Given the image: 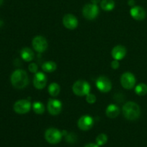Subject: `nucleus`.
<instances>
[{"instance_id":"15","label":"nucleus","mask_w":147,"mask_h":147,"mask_svg":"<svg viewBox=\"0 0 147 147\" xmlns=\"http://www.w3.org/2000/svg\"><path fill=\"white\" fill-rule=\"evenodd\" d=\"M126 48L123 46H116L112 49L111 55L112 57L114 59V60H121L126 56Z\"/></svg>"},{"instance_id":"11","label":"nucleus","mask_w":147,"mask_h":147,"mask_svg":"<svg viewBox=\"0 0 147 147\" xmlns=\"http://www.w3.org/2000/svg\"><path fill=\"white\" fill-rule=\"evenodd\" d=\"M94 121L93 118L90 115H83L78 121V126L82 131H88L93 127Z\"/></svg>"},{"instance_id":"30","label":"nucleus","mask_w":147,"mask_h":147,"mask_svg":"<svg viewBox=\"0 0 147 147\" xmlns=\"http://www.w3.org/2000/svg\"><path fill=\"white\" fill-rule=\"evenodd\" d=\"M92 2V4H97L98 3H99L100 1V0H90Z\"/></svg>"},{"instance_id":"17","label":"nucleus","mask_w":147,"mask_h":147,"mask_svg":"<svg viewBox=\"0 0 147 147\" xmlns=\"http://www.w3.org/2000/svg\"><path fill=\"white\" fill-rule=\"evenodd\" d=\"M20 55H21V57L22 58L23 60L27 62L32 61L34 59V52L30 48H24L22 49Z\"/></svg>"},{"instance_id":"13","label":"nucleus","mask_w":147,"mask_h":147,"mask_svg":"<svg viewBox=\"0 0 147 147\" xmlns=\"http://www.w3.org/2000/svg\"><path fill=\"white\" fill-rule=\"evenodd\" d=\"M33 84L34 87L38 89H42L45 87L47 84V77L42 72H37L33 79Z\"/></svg>"},{"instance_id":"27","label":"nucleus","mask_w":147,"mask_h":147,"mask_svg":"<svg viewBox=\"0 0 147 147\" xmlns=\"http://www.w3.org/2000/svg\"><path fill=\"white\" fill-rule=\"evenodd\" d=\"M119 66H120V63H119V61L114 60L111 62V67L113 69H117L119 67Z\"/></svg>"},{"instance_id":"21","label":"nucleus","mask_w":147,"mask_h":147,"mask_svg":"<svg viewBox=\"0 0 147 147\" xmlns=\"http://www.w3.org/2000/svg\"><path fill=\"white\" fill-rule=\"evenodd\" d=\"M135 92L139 96H144L147 94V85L146 84H139L135 87Z\"/></svg>"},{"instance_id":"25","label":"nucleus","mask_w":147,"mask_h":147,"mask_svg":"<svg viewBox=\"0 0 147 147\" xmlns=\"http://www.w3.org/2000/svg\"><path fill=\"white\" fill-rule=\"evenodd\" d=\"M37 69H38V66L35 63H31L29 65V70L32 73L36 74L37 71Z\"/></svg>"},{"instance_id":"14","label":"nucleus","mask_w":147,"mask_h":147,"mask_svg":"<svg viewBox=\"0 0 147 147\" xmlns=\"http://www.w3.org/2000/svg\"><path fill=\"white\" fill-rule=\"evenodd\" d=\"M130 14L134 20L141 21L146 17V11L144 9L139 6H135L130 10Z\"/></svg>"},{"instance_id":"10","label":"nucleus","mask_w":147,"mask_h":147,"mask_svg":"<svg viewBox=\"0 0 147 147\" xmlns=\"http://www.w3.org/2000/svg\"><path fill=\"white\" fill-rule=\"evenodd\" d=\"M63 105L60 100L56 99H50L47 103V110L52 115H57L62 111Z\"/></svg>"},{"instance_id":"3","label":"nucleus","mask_w":147,"mask_h":147,"mask_svg":"<svg viewBox=\"0 0 147 147\" xmlns=\"http://www.w3.org/2000/svg\"><path fill=\"white\" fill-rule=\"evenodd\" d=\"M63 133L60 130L55 128H50L45 131V138L49 144H57L60 142L62 138H63Z\"/></svg>"},{"instance_id":"2","label":"nucleus","mask_w":147,"mask_h":147,"mask_svg":"<svg viewBox=\"0 0 147 147\" xmlns=\"http://www.w3.org/2000/svg\"><path fill=\"white\" fill-rule=\"evenodd\" d=\"M123 115L129 120H136L141 115L140 107L134 102H128L122 109Z\"/></svg>"},{"instance_id":"22","label":"nucleus","mask_w":147,"mask_h":147,"mask_svg":"<svg viewBox=\"0 0 147 147\" xmlns=\"http://www.w3.org/2000/svg\"><path fill=\"white\" fill-rule=\"evenodd\" d=\"M32 109L37 115H42L45 112V106L41 102H34L32 105Z\"/></svg>"},{"instance_id":"1","label":"nucleus","mask_w":147,"mask_h":147,"mask_svg":"<svg viewBox=\"0 0 147 147\" xmlns=\"http://www.w3.org/2000/svg\"><path fill=\"white\" fill-rule=\"evenodd\" d=\"M11 82L13 86L17 89H23L29 83V78L27 72L22 69H17L11 76Z\"/></svg>"},{"instance_id":"31","label":"nucleus","mask_w":147,"mask_h":147,"mask_svg":"<svg viewBox=\"0 0 147 147\" xmlns=\"http://www.w3.org/2000/svg\"><path fill=\"white\" fill-rule=\"evenodd\" d=\"M3 1H4V0H0V6H1V4H2Z\"/></svg>"},{"instance_id":"7","label":"nucleus","mask_w":147,"mask_h":147,"mask_svg":"<svg viewBox=\"0 0 147 147\" xmlns=\"http://www.w3.org/2000/svg\"><path fill=\"white\" fill-rule=\"evenodd\" d=\"M13 108L17 113L20 115L26 114L31 109V103L27 99H20L14 103Z\"/></svg>"},{"instance_id":"24","label":"nucleus","mask_w":147,"mask_h":147,"mask_svg":"<svg viewBox=\"0 0 147 147\" xmlns=\"http://www.w3.org/2000/svg\"><path fill=\"white\" fill-rule=\"evenodd\" d=\"M86 101H87V102H88L89 104L95 103L96 101V95L90 93L88 94V95H86Z\"/></svg>"},{"instance_id":"6","label":"nucleus","mask_w":147,"mask_h":147,"mask_svg":"<svg viewBox=\"0 0 147 147\" xmlns=\"http://www.w3.org/2000/svg\"><path fill=\"white\" fill-rule=\"evenodd\" d=\"M121 84L122 86L126 89H131L136 84V78L131 72H125L121 77Z\"/></svg>"},{"instance_id":"26","label":"nucleus","mask_w":147,"mask_h":147,"mask_svg":"<svg viewBox=\"0 0 147 147\" xmlns=\"http://www.w3.org/2000/svg\"><path fill=\"white\" fill-rule=\"evenodd\" d=\"M76 140V137L75 135V134L73 133H70V134H67V137H66V141L67 142H70V143H73L75 142Z\"/></svg>"},{"instance_id":"29","label":"nucleus","mask_w":147,"mask_h":147,"mask_svg":"<svg viewBox=\"0 0 147 147\" xmlns=\"http://www.w3.org/2000/svg\"><path fill=\"white\" fill-rule=\"evenodd\" d=\"M128 4H129V6H131V7H133V6H134L135 4V1L134 0H129V1H128Z\"/></svg>"},{"instance_id":"23","label":"nucleus","mask_w":147,"mask_h":147,"mask_svg":"<svg viewBox=\"0 0 147 147\" xmlns=\"http://www.w3.org/2000/svg\"><path fill=\"white\" fill-rule=\"evenodd\" d=\"M108 136L105 133H100L96 137V142L98 146H103L107 143Z\"/></svg>"},{"instance_id":"20","label":"nucleus","mask_w":147,"mask_h":147,"mask_svg":"<svg viewBox=\"0 0 147 147\" xmlns=\"http://www.w3.org/2000/svg\"><path fill=\"white\" fill-rule=\"evenodd\" d=\"M48 92L51 96L56 97L59 95L60 92V87L58 84L57 83H52L50 84L48 87Z\"/></svg>"},{"instance_id":"19","label":"nucleus","mask_w":147,"mask_h":147,"mask_svg":"<svg viewBox=\"0 0 147 147\" xmlns=\"http://www.w3.org/2000/svg\"><path fill=\"white\" fill-rule=\"evenodd\" d=\"M100 7L105 11H111L115 7V2L113 0H102Z\"/></svg>"},{"instance_id":"5","label":"nucleus","mask_w":147,"mask_h":147,"mask_svg":"<svg viewBox=\"0 0 147 147\" xmlns=\"http://www.w3.org/2000/svg\"><path fill=\"white\" fill-rule=\"evenodd\" d=\"M99 13V9L97 4H88L83 8V14L85 18L88 20H93L98 16Z\"/></svg>"},{"instance_id":"18","label":"nucleus","mask_w":147,"mask_h":147,"mask_svg":"<svg viewBox=\"0 0 147 147\" xmlns=\"http://www.w3.org/2000/svg\"><path fill=\"white\" fill-rule=\"evenodd\" d=\"M42 69L45 72H53L57 69V64L54 61H49L45 62L42 66Z\"/></svg>"},{"instance_id":"9","label":"nucleus","mask_w":147,"mask_h":147,"mask_svg":"<svg viewBox=\"0 0 147 147\" xmlns=\"http://www.w3.org/2000/svg\"><path fill=\"white\" fill-rule=\"evenodd\" d=\"M96 87L101 92H110L112 88V84L109 78L106 76H102L98 78L96 82Z\"/></svg>"},{"instance_id":"8","label":"nucleus","mask_w":147,"mask_h":147,"mask_svg":"<svg viewBox=\"0 0 147 147\" xmlns=\"http://www.w3.org/2000/svg\"><path fill=\"white\" fill-rule=\"evenodd\" d=\"M33 48L38 53H43L47 50L48 47V43L47 40L42 36H36L34 37L32 42Z\"/></svg>"},{"instance_id":"16","label":"nucleus","mask_w":147,"mask_h":147,"mask_svg":"<svg viewBox=\"0 0 147 147\" xmlns=\"http://www.w3.org/2000/svg\"><path fill=\"white\" fill-rule=\"evenodd\" d=\"M119 112H120V110L119 107L114 104H111L106 108V113L107 117H109V118H116L119 115Z\"/></svg>"},{"instance_id":"12","label":"nucleus","mask_w":147,"mask_h":147,"mask_svg":"<svg viewBox=\"0 0 147 147\" xmlns=\"http://www.w3.org/2000/svg\"><path fill=\"white\" fill-rule=\"evenodd\" d=\"M63 23L65 27L69 30H74L78 25V19L71 14H67L63 17Z\"/></svg>"},{"instance_id":"4","label":"nucleus","mask_w":147,"mask_h":147,"mask_svg":"<svg viewBox=\"0 0 147 147\" xmlns=\"http://www.w3.org/2000/svg\"><path fill=\"white\" fill-rule=\"evenodd\" d=\"M90 84L86 81L78 80L73 85V92L78 96H86L90 93Z\"/></svg>"},{"instance_id":"28","label":"nucleus","mask_w":147,"mask_h":147,"mask_svg":"<svg viewBox=\"0 0 147 147\" xmlns=\"http://www.w3.org/2000/svg\"><path fill=\"white\" fill-rule=\"evenodd\" d=\"M84 147H99V146L97 144H93V143H90L85 146Z\"/></svg>"}]
</instances>
